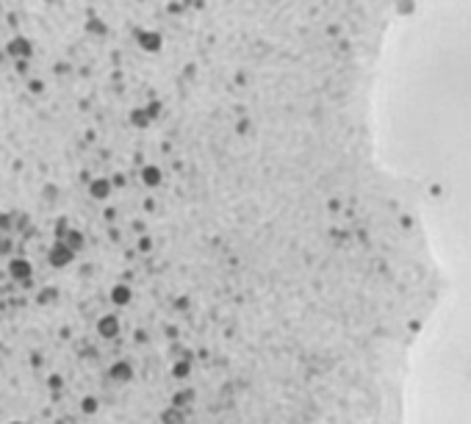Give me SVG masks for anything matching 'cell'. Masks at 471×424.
<instances>
[{"mask_svg": "<svg viewBox=\"0 0 471 424\" xmlns=\"http://www.w3.org/2000/svg\"><path fill=\"white\" fill-rule=\"evenodd\" d=\"M136 45L141 47L145 53H158L163 47V39L158 31H147V28H139L136 31Z\"/></svg>", "mask_w": 471, "mask_h": 424, "instance_id": "cell-1", "label": "cell"}, {"mask_svg": "<svg viewBox=\"0 0 471 424\" xmlns=\"http://www.w3.org/2000/svg\"><path fill=\"white\" fill-rule=\"evenodd\" d=\"M158 111H161V103L153 100L147 108H136V111H131V122H133L136 128H147L150 122L158 117Z\"/></svg>", "mask_w": 471, "mask_h": 424, "instance_id": "cell-2", "label": "cell"}, {"mask_svg": "<svg viewBox=\"0 0 471 424\" xmlns=\"http://www.w3.org/2000/svg\"><path fill=\"white\" fill-rule=\"evenodd\" d=\"M6 53L14 56V58H28L33 53V45H31V39H25V36H14V39L6 42Z\"/></svg>", "mask_w": 471, "mask_h": 424, "instance_id": "cell-3", "label": "cell"}, {"mask_svg": "<svg viewBox=\"0 0 471 424\" xmlns=\"http://www.w3.org/2000/svg\"><path fill=\"white\" fill-rule=\"evenodd\" d=\"M111 191H114V180H106V177H94V180L89 183V194H92L94 200H106Z\"/></svg>", "mask_w": 471, "mask_h": 424, "instance_id": "cell-4", "label": "cell"}, {"mask_svg": "<svg viewBox=\"0 0 471 424\" xmlns=\"http://www.w3.org/2000/svg\"><path fill=\"white\" fill-rule=\"evenodd\" d=\"M161 180H163V175H161V169L155 167V164H147V167H141V183H145L147 189L161 186Z\"/></svg>", "mask_w": 471, "mask_h": 424, "instance_id": "cell-5", "label": "cell"}, {"mask_svg": "<svg viewBox=\"0 0 471 424\" xmlns=\"http://www.w3.org/2000/svg\"><path fill=\"white\" fill-rule=\"evenodd\" d=\"M72 255H75V252H72L70 247H67V244H61V241H58L56 247L50 250V264H53V266H64V264H70V261H72Z\"/></svg>", "mask_w": 471, "mask_h": 424, "instance_id": "cell-6", "label": "cell"}, {"mask_svg": "<svg viewBox=\"0 0 471 424\" xmlns=\"http://www.w3.org/2000/svg\"><path fill=\"white\" fill-rule=\"evenodd\" d=\"M11 275H14L17 280L28 277V275H31V264H28V261H23V258H17V261H11Z\"/></svg>", "mask_w": 471, "mask_h": 424, "instance_id": "cell-7", "label": "cell"}, {"mask_svg": "<svg viewBox=\"0 0 471 424\" xmlns=\"http://www.w3.org/2000/svg\"><path fill=\"white\" fill-rule=\"evenodd\" d=\"M111 299L117 305H128V299H131V289H125V286H117V289L111 291Z\"/></svg>", "mask_w": 471, "mask_h": 424, "instance_id": "cell-8", "label": "cell"}, {"mask_svg": "<svg viewBox=\"0 0 471 424\" xmlns=\"http://www.w3.org/2000/svg\"><path fill=\"white\" fill-rule=\"evenodd\" d=\"M89 31L97 33V36H103V33H106V25L100 23V19H89Z\"/></svg>", "mask_w": 471, "mask_h": 424, "instance_id": "cell-9", "label": "cell"}, {"mask_svg": "<svg viewBox=\"0 0 471 424\" xmlns=\"http://www.w3.org/2000/svg\"><path fill=\"white\" fill-rule=\"evenodd\" d=\"M0 58H3V56H0Z\"/></svg>", "mask_w": 471, "mask_h": 424, "instance_id": "cell-10", "label": "cell"}]
</instances>
